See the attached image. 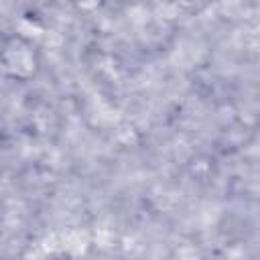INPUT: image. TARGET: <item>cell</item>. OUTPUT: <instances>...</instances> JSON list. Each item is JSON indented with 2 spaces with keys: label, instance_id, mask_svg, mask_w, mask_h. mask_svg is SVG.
Masks as SVG:
<instances>
[{
  "label": "cell",
  "instance_id": "obj_1",
  "mask_svg": "<svg viewBox=\"0 0 260 260\" xmlns=\"http://www.w3.org/2000/svg\"><path fill=\"white\" fill-rule=\"evenodd\" d=\"M0 67L8 81L26 85L35 81L43 69L41 47L20 32L4 35L0 45Z\"/></svg>",
  "mask_w": 260,
  "mask_h": 260
}]
</instances>
